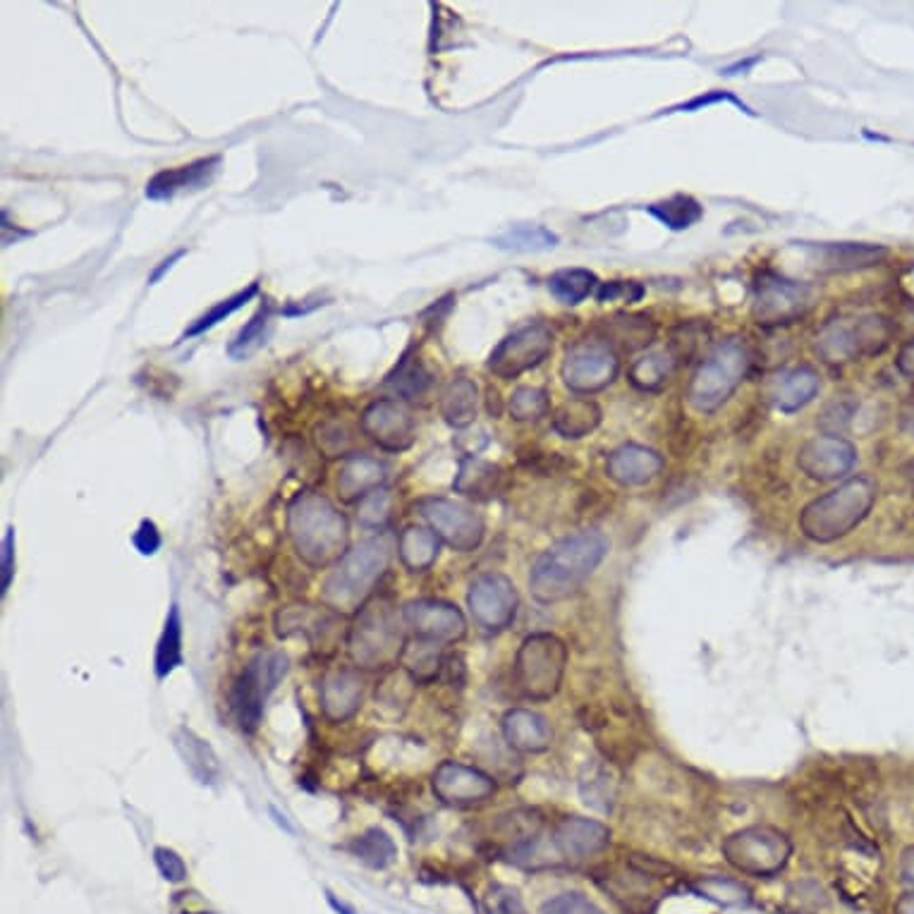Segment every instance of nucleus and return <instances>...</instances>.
<instances>
[{"instance_id": "obj_1", "label": "nucleus", "mask_w": 914, "mask_h": 914, "mask_svg": "<svg viewBox=\"0 0 914 914\" xmlns=\"http://www.w3.org/2000/svg\"><path fill=\"white\" fill-rule=\"evenodd\" d=\"M608 548V539L594 529L563 537L534 560L529 573L531 596L542 604H556L573 596L604 563Z\"/></svg>"}, {"instance_id": "obj_2", "label": "nucleus", "mask_w": 914, "mask_h": 914, "mask_svg": "<svg viewBox=\"0 0 914 914\" xmlns=\"http://www.w3.org/2000/svg\"><path fill=\"white\" fill-rule=\"evenodd\" d=\"M288 534L297 556L314 570L338 563L348 554V519L317 491H305L292 498L288 506Z\"/></svg>"}, {"instance_id": "obj_3", "label": "nucleus", "mask_w": 914, "mask_h": 914, "mask_svg": "<svg viewBox=\"0 0 914 914\" xmlns=\"http://www.w3.org/2000/svg\"><path fill=\"white\" fill-rule=\"evenodd\" d=\"M390 554V544L384 537H374L350 548L324 582V606L336 613H357L369 602L376 585L386 575Z\"/></svg>"}, {"instance_id": "obj_4", "label": "nucleus", "mask_w": 914, "mask_h": 914, "mask_svg": "<svg viewBox=\"0 0 914 914\" xmlns=\"http://www.w3.org/2000/svg\"><path fill=\"white\" fill-rule=\"evenodd\" d=\"M876 503V484L870 477H853L833 491L814 498L799 513V531L814 544H831L860 527Z\"/></svg>"}, {"instance_id": "obj_5", "label": "nucleus", "mask_w": 914, "mask_h": 914, "mask_svg": "<svg viewBox=\"0 0 914 914\" xmlns=\"http://www.w3.org/2000/svg\"><path fill=\"white\" fill-rule=\"evenodd\" d=\"M405 623L403 613L390 598L378 596L357 610L348 633V652L355 666L361 670H386L400 664L405 654Z\"/></svg>"}, {"instance_id": "obj_6", "label": "nucleus", "mask_w": 914, "mask_h": 914, "mask_svg": "<svg viewBox=\"0 0 914 914\" xmlns=\"http://www.w3.org/2000/svg\"><path fill=\"white\" fill-rule=\"evenodd\" d=\"M752 350L745 338H726L714 345L687 384V403L702 415L726 405L752 369Z\"/></svg>"}, {"instance_id": "obj_7", "label": "nucleus", "mask_w": 914, "mask_h": 914, "mask_svg": "<svg viewBox=\"0 0 914 914\" xmlns=\"http://www.w3.org/2000/svg\"><path fill=\"white\" fill-rule=\"evenodd\" d=\"M893 340V324L881 314L828 319L814 338V352L826 365H847L884 352Z\"/></svg>"}, {"instance_id": "obj_8", "label": "nucleus", "mask_w": 914, "mask_h": 914, "mask_svg": "<svg viewBox=\"0 0 914 914\" xmlns=\"http://www.w3.org/2000/svg\"><path fill=\"white\" fill-rule=\"evenodd\" d=\"M567 670V646L550 633H534L519 644L515 656V685L531 702L558 695Z\"/></svg>"}, {"instance_id": "obj_9", "label": "nucleus", "mask_w": 914, "mask_h": 914, "mask_svg": "<svg viewBox=\"0 0 914 914\" xmlns=\"http://www.w3.org/2000/svg\"><path fill=\"white\" fill-rule=\"evenodd\" d=\"M288 666L290 660L282 652H261L235 677L228 702L232 718L242 733H255L259 728L266 699L286 677Z\"/></svg>"}, {"instance_id": "obj_10", "label": "nucleus", "mask_w": 914, "mask_h": 914, "mask_svg": "<svg viewBox=\"0 0 914 914\" xmlns=\"http://www.w3.org/2000/svg\"><path fill=\"white\" fill-rule=\"evenodd\" d=\"M723 857L737 872L749 876H774L793 855V843L774 826H749L723 841Z\"/></svg>"}, {"instance_id": "obj_11", "label": "nucleus", "mask_w": 914, "mask_h": 914, "mask_svg": "<svg viewBox=\"0 0 914 914\" xmlns=\"http://www.w3.org/2000/svg\"><path fill=\"white\" fill-rule=\"evenodd\" d=\"M620 374L618 350L604 336H589L577 340L565 352L560 376L563 384L577 396H592L608 388Z\"/></svg>"}, {"instance_id": "obj_12", "label": "nucleus", "mask_w": 914, "mask_h": 914, "mask_svg": "<svg viewBox=\"0 0 914 914\" xmlns=\"http://www.w3.org/2000/svg\"><path fill=\"white\" fill-rule=\"evenodd\" d=\"M814 305V290L807 282L791 280L774 271H764L754 282L752 317L764 328H776L799 321Z\"/></svg>"}, {"instance_id": "obj_13", "label": "nucleus", "mask_w": 914, "mask_h": 914, "mask_svg": "<svg viewBox=\"0 0 914 914\" xmlns=\"http://www.w3.org/2000/svg\"><path fill=\"white\" fill-rule=\"evenodd\" d=\"M467 608L471 620L484 633H503L517 618L519 596L506 575L484 573L471 579L467 589Z\"/></svg>"}, {"instance_id": "obj_14", "label": "nucleus", "mask_w": 914, "mask_h": 914, "mask_svg": "<svg viewBox=\"0 0 914 914\" xmlns=\"http://www.w3.org/2000/svg\"><path fill=\"white\" fill-rule=\"evenodd\" d=\"M436 537L457 554H469L484 542V519L463 503L450 498H424L417 503Z\"/></svg>"}, {"instance_id": "obj_15", "label": "nucleus", "mask_w": 914, "mask_h": 914, "mask_svg": "<svg viewBox=\"0 0 914 914\" xmlns=\"http://www.w3.org/2000/svg\"><path fill=\"white\" fill-rule=\"evenodd\" d=\"M550 352H554V330L542 321H534L519 326L498 342V348L488 357V369L500 378H517L539 367Z\"/></svg>"}, {"instance_id": "obj_16", "label": "nucleus", "mask_w": 914, "mask_h": 914, "mask_svg": "<svg viewBox=\"0 0 914 914\" xmlns=\"http://www.w3.org/2000/svg\"><path fill=\"white\" fill-rule=\"evenodd\" d=\"M405 629L413 639L446 646L460 642L467 635V618L463 610L438 598H417L409 602L403 610Z\"/></svg>"}, {"instance_id": "obj_17", "label": "nucleus", "mask_w": 914, "mask_h": 914, "mask_svg": "<svg viewBox=\"0 0 914 914\" xmlns=\"http://www.w3.org/2000/svg\"><path fill=\"white\" fill-rule=\"evenodd\" d=\"M431 791L438 802L448 807H475L484 805L496 793V781L481 768L460 762H444L431 776Z\"/></svg>"}, {"instance_id": "obj_18", "label": "nucleus", "mask_w": 914, "mask_h": 914, "mask_svg": "<svg viewBox=\"0 0 914 914\" xmlns=\"http://www.w3.org/2000/svg\"><path fill=\"white\" fill-rule=\"evenodd\" d=\"M857 448L843 436H814L797 453V467L814 481H835L853 471Z\"/></svg>"}, {"instance_id": "obj_19", "label": "nucleus", "mask_w": 914, "mask_h": 914, "mask_svg": "<svg viewBox=\"0 0 914 914\" xmlns=\"http://www.w3.org/2000/svg\"><path fill=\"white\" fill-rule=\"evenodd\" d=\"M550 843H554L560 857L582 862L604 853L610 843V828L602 822H594V818L567 816L550 833Z\"/></svg>"}, {"instance_id": "obj_20", "label": "nucleus", "mask_w": 914, "mask_h": 914, "mask_svg": "<svg viewBox=\"0 0 914 914\" xmlns=\"http://www.w3.org/2000/svg\"><path fill=\"white\" fill-rule=\"evenodd\" d=\"M361 429L381 446L384 450L400 453L413 446L415 440V421L409 417L407 409L393 400L374 403L365 417H361Z\"/></svg>"}, {"instance_id": "obj_21", "label": "nucleus", "mask_w": 914, "mask_h": 914, "mask_svg": "<svg viewBox=\"0 0 914 914\" xmlns=\"http://www.w3.org/2000/svg\"><path fill=\"white\" fill-rule=\"evenodd\" d=\"M319 699L326 721H350L359 712L361 699H365V680H361L359 670L338 668L326 673L319 685Z\"/></svg>"}, {"instance_id": "obj_22", "label": "nucleus", "mask_w": 914, "mask_h": 914, "mask_svg": "<svg viewBox=\"0 0 914 914\" xmlns=\"http://www.w3.org/2000/svg\"><path fill=\"white\" fill-rule=\"evenodd\" d=\"M664 455L639 444H625L613 450L606 460V475L618 486H644L664 469Z\"/></svg>"}, {"instance_id": "obj_23", "label": "nucleus", "mask_w": 914, "mask_h": 914, "mask_svg": "<svg viewBox=\"0 0 914 914\" xmlns=\"http://www.w3.org/2000/svg\"><path fill=\"white\" fill-rule=\"evenodd\" d=\"M218 168L220 156H211V159H199L195 163L156 172L147 185V197L153 201H166L182 192H197V189L207 187L216 178Z\"/></svg>"}, {"instance_id": "obj_24", "label": "nucleus", "mask_w": 914, "mask_h": 914, "mask_svg": "<svg viewBox=\"0 0 914 914\" xmlns=\"http://www.w3.org/2000/svg\"><path fill=\"white\" fill-rule=\"evenodd\" d=\"M500 731L508 747L523 754H542L554 739L550 723L542 714L529 712V708H510L500 721Z\"/></svg>"}, {"instance_id": "obj_25", "label": "nucleus", "mask_w": 914, "mask_h": 914, "mask_svg": "<svg viewBox=\"0 0 914 914\" xmlns=\"http://www.w3.org/2000/svg\"><path fill=\"white\" fill-rule=\"evenodd\" d=\"M818 390H822V376H818L814 367L802 365L783 371L776 381L771 384L768 398L781 413L793 415L797 409L807 407L816 398Z\"/></svg>"}, {"instance_id": "obj_26", "label": "nucleus", "mask_w": 914, "mask_h": 914, "mask_svg": "<svg viewBox=\"0 0 914 914\" xmlns=\"http://www.w3.org/2000/svg\"><path fill=\"white\" fill-rule=\"evenodd\" d=\"M818 255V266L831 274L862 271L878 266L888 257V249L870 242H826L814 247Z\"/></svg>"}, {"instance_id": "obj_27", "label": "nucleus", "mask_w": 914, "mask_h": 914, "mask_svg": "<svg viewBox=\"0 0 914 914\" xmlns=\"http://www.w3.org/2000/svg\"><path fill=\"white\" fill-rule=\"evenodd\" d=\"M386 479V467L369 455H352L345 460L338 475V494L342 500L355 503L378 491Z\"/></svg>"}, {"instance_id": "obj_28", "label": "nucleus", "mask_w": 914, "mask_h": 914, "mask_svg": "<svg viewBox=\"0 0 914 914\" xmlns=\"http://www.w3.org/2000/svg\"><path fill=\"white\" fill-rule=\"evenodd\" d=\"M440 539L427 527L409 525L398 539V556L409 573H427L438 560Z\"/></svg>"}, {"instance_id": "obj_29", "label": "nucleus", "mask_w": 914, "mask_h": 914, "mask_svg": "<svg viewBox=\"0 0 914 914\" xmlns=\"http://www.w3.org/2000/svg\"><path fill=\"white\" fill-rule=\"evenodd\" d=\"M176 747L182 756L185 766L189 768V774H192L199 783H213L220 776V764H218V756L211 749L209 743H203V739L192 733L189 728H180L176 735Z\"/></svg>"}, {"instance_id": "obj_30", "label": "nucleus", "mask_w": 914, "mask_h": 914, "mask_svg": "<svg viewBox=\"0 0 914 914\" xmlns=\"http://www.w3.org/2000/svg\"><path fill=\"white\" fill-rule=\"evenodd\" d=\"M675 367L677 357L670 352V348L652 350L633 359V365L627 369V378L639 390H660L670 381Z\"/></svg>"}, {"instance_id": "obj_31", "label": "nucleus", "mask_w": 914, "mask_h": 914, "mask_svg": "<svg viewBox=\"0 0 914 914\" xmlns=\"http://www.w3.org/2000/svg\"><path fill=\"white\" fill-rule=\"evenodd\" d=\"M182 666V616H180V608L178 604H172L166 623H163V633L156 642V656H153V670L159 680H166V677L178 670Z\"/></svg>"}, {"instance_id": "obj_32", "label": "nucleus", "mask_w": 914, "mask_h": 914, "mask_svg": "<svg viewBox=\"0 0 914 914\" xmlns=\"http://www.w3.org/2000/svg\"><path fill=\"white\" fill-rule=\"evenodd\" d=\"M598 424H602V407H598L589 398H575L570 403H565L558 407V413L554 417V429L563 438H585L589 436Z\"/></svg>"}, {"instance_id": "obj_33", "label": "nucleus", "mask_w": 914, "mask_h": 914, "mask_svg": "<svg viewBox=\"0 0 914 914\" xmlns=\"http://www.w3.org/2000/svg\"><path fill=\"white\" fill-rule=\"evenodd\" d=\"M350 853L374 872H384L398 860V845L381 826H371L350 843Z\"/></svg>"}, {"instance_id": "obj_34", "label": "nucleus", "mask_w": 914, "mask_h": 914, "mask_svg": "<svg viewBox=\"0 0 914 914\" xmlns=\"http://www.w3.org/2000/svg\"><path fill=\"white\" fill-rule=\"evenodd\" d=\"M656 336V326L646 317H635V314H618L610 321L606 319V334L604 338L613 345V348H620L627 352L642 350L649 345Z\"/></svg>"}, {"instance_id": "obj_35", "label": "nucleus", "mask_w": 914, "mask_h": 914, "mask_svg": "<svg viewBox=\"0 0 914 914\" xmlns=\"http://www.w3.org/2000/svg\"><path fill=\"white\" fill-rule=\"evenodd\" d=\"M440 409H444V417L453 427H467L477 417V386L463 376L453 378L444 390V398H440Z\"/></svg>"}, {"instance_id": "obj_36", "label": "nucleus", "mask_w": 914, "mask_h": 914, "mask_svg": "<svg viewBox=\"0 0 914 914\" xmlns=\"http://www.w3.org/2000/svg\"><path fill=\"white\" fill-rule=\"evenodd\" d=\"M444 646L427 644L419 639H409L405 646V654L400 658V664L405 673L413 677L417 685L434 683L440 668H444V654H440Z\"/></svg>"}, {"instance_id": "obj_37", "label": "nucleus", "mask_w": 914, "mask_h": 914, "mask_svg": "<svg viewBox=\"0 0 914 914\" xmlns=\"http://www.w3.org/2000/svg\"><path fill=\"white\" fill-rule=\"evenodd\" d=\"M649 213L658 220V223H664L668 230L680 232V230H687L695 223H699L702 216H704V209H702V203L695 197L675 195L670 199L652 203Z\"/></svg>"}, {"instance_id": "obj_38", "label": "nucleus", "mask_w": 914, "mask_h": 914, "mask_svg": "<svg viewBox=\"0 0 914 914\" xmlns=\"http://www.w3.org/2000/svg\"><path fill=\"white\" fill-rule=\"evenodd\" d=\"M602 282L587 269H563L548 278V290L563 305H579L598 290Z\"/></svg>"}, {"instance_id": "obj_39", "label": "nucleus", "mask_w": 914, "mask_h": 914, "mask_svg": "<svg viewBox=\"0 0 914 914\" xmlns=\"http://www.w3.org/2000/svg\"><path fill=\"white\" fill-rule=\"evenodd\" d=\"M494 245L506 251H546L558 245V235L544 226H513L496 235Z\"/></svg>"}, {"instance_id": "obj_40", "label": "nucleus", "mask_w": 914, "mask_h": 914, "mask_svg": "<svg viewBox=\"0 0 914 914\" xmlns=\"http://www.w3.org/2000/svg\"><path fill=\"white\" fill-rule=\"evenodd\" d=\"M498 471L494 465L481 463V460H463L460 475L455 479V488L465 496L471 498H486L496 491Z\"/></svg>"}, {"instance_id": "obj_41", "label": "nucleus", "mask_w": 914, "mask_h": 914, "mask_svg": "<svg viewBox=\"0 0 914 914\" xmlns=\"http://www.w3.org/2000/svg\"><path fill=\"white\" fill-rule=\"evenodd\" d=\"M257 292H259V282H251L249 288H245V290H240V292H235L232 297L223 299V302H218L216 307H211L207 314H203V317H199L192 326H189V328L185 330V338H195V336L203 334V330H209V328L218 326L220 321H226L228 317H232L235 311L242 309L247 302H251V299H255Z\"/></svg>"}, {"instance_id": "obj_42", "label": "nucleus", "mask_w": 914, "mask_h": 914, "mask_svg": "<svg viewBox=\"0 0 914 914\" xmlns=\"http://www.w3.org/2000/svg\"><path fill=\"white\" fill-rule=\"evenodd\" d=\"M269 321H271V307L269 305H264L255 317H251L247 324H245V328L240 330L238 336L232 338V342L228 345V355L232 357V359H245V357H249L251 352H257L261 345H264V338H266V326H269Z\"/></svg>"}, {"instance_id": "obj_43", "label": "nucleus", "mask_w": 914, "mask_h": 914, "mask_svg": "<svg viewBox=\"0 0 914 914\" xmlns=\"http://www.w3.org/2000/svg\"><path fill=\"white\" fill-rule=\"evenodd\" d=\"M548 407H550L548 393L544 388H534V386L517 388L508 403L510 415L517 421H537L548 415Z\"/></svg>"}, {"instance_id": "obj_44", "label": "nucleus", "mask_w": 914, "mask_h": 914, "mask_svg": "<svg viewBox=\"0 0 914 914\" xmlns=\"http://www.w3.org/2000/svg\"><path fill=\"white\" fill-rule=\"evenodd\" d=\"M695 888L702 897L706 901H714L718 905H745L749 901V891L737 884L733 878H723V876H708L697 881Z\"/></svg>"}, {"instance_id": "obj_45", "label": "nucleus", "mask_w": 914, "mask_h": 914, "mask_svg": "<svg viewBox=\"0 0 914 914\" xmlns=\"http://www.w3.org/2000/svg\"><path fill=\"white\" fill-rule=\"evenodd\" d=\"M357 517L365 527H384L390 517V496L386 488H378V491L361 498Z\"/></svg>"}, {"instance_id": "obj_46", "label": "nucleus", "mask_w": 914, "mask_h": 914, "mask_svg": "<svg viewBox=\"0 0 914 914\" xmlns=\"http://www.w3.org/2000/svg\"><path fill=\"white\" fill-rule=\"evenodd\" d=\"M486 914H529V912L515 888L491 886L486 893Z\"/></svg>"}, {"instance_id": "obj_47", "label": "nucleus", "mask_w": 914, "mask_h": 914, "mask_svg": "<svg viewBox=\"0 0 914 914\" xmlns=\"http://www.w3.org/2000/svg\"><path fill=\"white\" fill-rule=\"evenodd\" d=\"M542 914H604L587 895L582 893H560L544 903Z\"/></svg>"}, {"instance_id": "obj_48", "label": "nucleus", "mask_w": 914, "mask_h": 914, "mask_svg": "<svg viewBox=\"0 0 914 914\" xmlns=\"http://www.w3.org/2000/svg\"><path fill=\"white\" fill-rule=\"evenodd\" d=\"M716 103H733L735 108L743 110V113L754 116V110H752L745 101H739V99L735 97V93H731V91H708V93H702V97H695L692 101H685V103H680V106L668 108L666 113H695V110H702V108H708V106H716Z\"/></svg>"}, {"instance_id": "obj_49", "label": "nucleus", "mask_w": 914, "mask_h": 914, "mask_svg": "<svg viewBox=\"0 0 914 914\" xmlns=\"http://www.w3.org/2000/svg\"><path fill=\"white\" fill-rule=\"evenodd\" d=\"M153 862H156V870H159V874L168 881V884H182V881L187 878V864L176 853V850L163 847V845L156 847Z\"/></svg>"}, {"instance_id": "obj_50", "label": "nucleus", "mask_w": 914, "mask_h": 914, "mask_svg": "<svg viewBox=\"0 0 914 914\" xmlns=\"http://www.w3.org/2000/svg\"><path fill=\"white\" fill-rule=\"evenodd\" d=\"M642 295H644V288L639 286V282H633V280H608V282H602V286H598V290H596L598 302H613V299H623V302L633 305V302H639Z\"/></svg>"}, {"instance_id": "obj_51", "label": "nucleus", "mask_w": 914, "mask_h": 914, "mask_svg": "<svg viewBox=\"0 0 914 914\" xmlns=\"http://www.w3.org/2000/svg\"><path fill=\"white\" fill-rule=\"evenodd\" d=\"M132 544H135V548L139 550L141 556H156V554H159L161 544H163L159 527H156L151 519H141L137 531H135V537H132Z\"/></svg>"}, {"instance_id": "obj_52", "label": "nucleus", "mask_w": 914, "mask_h": 914, "mask_svg": "<svg viewBox=\"0 0 914 914\" xmlns=\"http://www.w3.org/2000/svg\"><path fill=\"white\" fill-rule=\"evenodd\" d=\"M853 415H855V405L841 400V403H831V405L824 409V415H822V419H818V421H822V427H824L828 434L838 436V431L847 427V421L853 419Z\"/></svg>"}, {"instance_id": "obj_53", "label": "nucleus", "mask_w": 914, "mask_h": 914, "mask_svg": "<svg viewBox=\"0 0 914 914\" xmlns=\"http://www.w3.org/2000/svg\"><path fill=\"white\" fill-rule=\"evenodd\" d=\"M0 570H3V582H0V592L3 596L10 589L12 573H14V529L8 527L3 537V558H0Z\"/></svg>"}, {"instance_id": "obj_54", "label": "nucleus", "mask_w": 914, "mask_h": 914, "mask_svg": "<svg viewBox=\"0 0 914 914\" xmlns=\"http://www.w3.org/2000/svg\"><path fill=\"white\" fill-rule=\"evenodd\" d=\"M895 365H897V369H901L905 376H912V378H914V340H910V342L903 345V350L897 352Z\"/></svg>"}, {"instance_id": "obj_55", "label": "nucleus", "mask_w": 914, "mask_h": 914, "mask_svg": "<svg viewBox=\"0 0 914 914\" xmlns=\"http://www.w3.org/2000/svg\"><path fill=\"white\" fill-rule=\"evenodd\" d=\"M326 903L336 914H359L350 903H345L342 897H338L334 891H326Z\"/></svg>"}, {"instance_id": "obj_56", "label": "nucleus", "mask_w": 914, "mask_h": 914, "mask_svg": "<svg viewBox=\"0 0 914 914\" xmlns=\"http://www.w3.org/2000/svg\"><path fill=\"white\" fill-rule=\"evenodd\" d=\"M901 874L907 884H914V847H907L901 862Z\"/></svg>"}, {"instance_id": "obj_57", "label": "nucleus", "mask_w": 914, "mask_h": 914, "mask_svg": "<svg viewBox=\"0 0 914 914\" xmlns=\"http://www.w3.org/2000/svg\"><path fill=\"white\" fill-rule=\"evenodd\" d=\"M182 255H185V249H180V251H176V255H172V257L163 259V261H161V266H159V269H156V271H153V276L149 278V282H156V280H159V278H161V276H163V274H166V271L170 269V266H172V264H176V261H178V259H180Z\"/></svg>"}, {"instance_id": "obj_58", "label": "nucleus", "mask_w": 914, "mask_h": 914, "mask_svg": "<svg viewBox=\"0 0 914 914\" xmlns=\"http://www.w3.org/2000/svg\"><path fill=\"white\" fill-rule=\"evenodd\" d=\"M759 60H762V58L756 56V58H749V60H745V62H737V66H731V68L723 70V74H726V77H733V74H737V70H752V68H754L756 62H759Z\"/></svg>"}, {"instance_id": "obj_59", "label": "nucleus", "mask_w": 914, "mask_h": 914, "mask_svg": "<svg viewBox=\"0 0 914 914\" xmlns=\"http://www.w3.org/2000/svg\"><path fill=\"white\" fill-rule=\"evenodd\" d=\"M897 914H914V893H907L901 897V903H897Z\"/></svg>"}, {"instance_id": "obj_60", "label": "nucleus", "mask_w": 914, "mask_h": 914, "mask_svg": "<svg viewBox=\"0 0 914 914\" xmlns=\"http://www.w3.org/2000/svg\"><path fill=\"white\" fill-rule=\"evenodd\" d=\"M271 816H276V824H278V826H280V828H286V831H288V833H295V831H292V826H290V824H288V822H286V816H280V814H278V809H276V807H271Z\"/></svg>"}, {"instance_id": "obj_61", "label": "nucleus", "mask_w": 914, "mask_h": 914, "mask_svg": "<svg viewBox=\"0 0 914 914\" xmlns=\"http://www.w3.org/2000/svg\"><path fill=\"white\" fill-rule=\"evenodd\" d=\"M197 914H211V912H197Z\"/></svg>"}]
</instances>
